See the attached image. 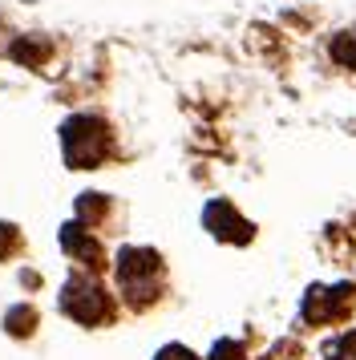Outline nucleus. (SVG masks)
I'll use <instances>...</instances> for the list:
<instances>
[{
  "mask_svg": "<svg viewBox=\"0 0 356 360\" xmlns=\"http://www.w3.org/2000/svg\"><path fill=\"white\" fill-rule=\"evenodd\" d=\"M32 324H37V311H32V308H25V304H20V308H13L8 316H4V328H8L13 336H29V332H32Z\"/></svg>",
  "mask_w": 356,
  "mask_h": 360,
  "instance_id": "7",
  "label": "nucleus"
},
{
  "mask_svg": "<svg viewBox=\"0 0 356 360\" xmlns=\"http://www.w3.org/2000/svg\"><path fill=\"white\" fill-rule=\"evenodd\" d=\"M61 247L73 259L85 263V267H101V247H97V239L81 227V223H69V227L61 231Z\"/></svg>",
  "mask_w": 356,
  "mask_h": 360,
  "instance_id": "6",
  "label": "nucleus"
},
{
  "mask_svg": "<svg viewBox=\"0 0 356 360\" xmlns=\"http://www.w3.org/2000/svg\"><path fill=\"white\" fill-rule=\"evenodd\" d=\"M13 247H16V231L8 227V223H0V259H4Z\"/></svg>",
  "mask_w": 356,
  "mask_h": 360,
  "instance_id": "13",
  "label": "nucleus"
},
{
  "mask_svg": "<svg viewBox=\"0 0 356 360\" xmlns=\"http://www.w3.org/2000/svg\"><path fill=\"white\" fill-rule=\"evenodd\" d=\"M158 276H162V259L150 247H126L117 259V283L134 308H150L158 300Z\"/></svg>",
  "mask_w": 356,
  "mask_h": 360,
  "instance_id": "1",
  "label": "nucleus"
},
{
  "mask_svg": "<svg viewBox=\"0 0 356 360\" xmlns=\"http://www.w3.org/2000/svg\"><path fill=\"white\" fill-rule=\"evenodd\" d=\"M158 360H194V356L182 348V344H170V348H162L158 352Z\"/></svg>",
  "mask_w": 356,
  "mask_h": 360,
  "instance_id": "14",
  "label": "nucleus"
},
{
  "mask_svg": "<svg viewBox=\"0 0 356 360\" xmlns=\"http://www.w3.org/2000/svg\"><path fill=\"white\" fill-rule=\"evenodd\" d=\"M61 308L85 328L110 320V300H106V292L97 288L94 279H69L65 292H61Z\"/></svg>",
  "mask_w": 356,
  "mask_h": 360,
  "instance_id": "3",
  "label": "nucleus"
},
{
  "mask_svg": "<svg viewBox=\"0 0 356 360\" xmlns=\"http://www.w3.org/2000/svg\"><path fill=\"white\" fill-rule=\"evenodd\" d=\"M61 142H65L69 166H77V170L106 162V154H110V130L97 117H69L61 130Z\"/></svg>",
  "mask_w": 356,
  "mask_h": 360,
  "instance_id": "2",
  "label": "nucleus"
},
{
  "mask_svg": "<svg viewBox=\"0 0 356 360\" xmlns=\"http://www.w3.org/2000/svg\"><path fill=\"white\" fill-rule=\"evenodd\" d=\"M332 360H356V332H348V336H344V340L336 344Z\"/></svg>",
  "mask_w": 356,
  "mask_h": 360,
  "instance_id": "12",
  "label": "nucleus"
},
{
  "mask_svg": "<svg viewBox=\"0 0 356 360\" xmlns=\"http://www.w3.org/2000/svg\"><path fill=\"white\" fill-rule=\"evenodd\" d=\"M77 211H81V227H89L97 214H106V198H101V195H85Z\"/></svg>",
  "mask_w": 356,
  "mask_h": 360,
  "instance_id": "9",
  "label": "nucleus"
},
{
  "mask_svg": "<svg viewBox=\"0 0 356 360\" xmlns=\"http://www.w3.org/2000/svg\"><path fill=\"white\" fill-rule=\"evenodd\" d=\"M332 57H336L340 65L356 69V29H348V33H340L336 41H332Z\"/></svg>",
  "mask_w": 356,
  "mask_h": 360,
  "instance_id": "8",
  "label": "nucleus"
},
{
  "mask_svg": "<svg viewBox=\"0 0 356 360\" xmlns=\"http://www.w3.org/2000/svg\"><path fill=\"white\" fill-rule=\"evenodd\" d=\"M207 227L215 231L219 239H227V243H247V239H251V223H247L243 214H235L231 202H210L207 207Z\"/></svg>",
  "mask_w": 356,
  "mask_h": 360,
  "instance_id": "4",
  "label": "nucleus"
},
{
  "mask_svg": "<svg viewBox=\"0 0 356 360\" xmlns=\"http://www.w3.org/2000/svg\"><path fill=\"white\" fill-rule=\"evenodd\" d=\"M210 360H243V348L235 340H219L215 352H210Z\"/></svg>",
  "mask_w": 356,
  "mask_h": 360,
  "instance_id": "10",
  "label": "nucleus"
},
{
  "mask_svg": "<svg viewBox=\"0 0 356 360\" xmlns=\"http://www.w3.org/2000/svg\"><path fill=\"white\" fill-rule=\"evenodd\" d=\"M348 308V288H312L304 304V316L312 324H324V320H336Z\"/></svg>",
  "mask_w": 356,
  "mask_h": 360,
  "instance_id": "5",
  "label": "nucleus"
},
{
  "mask_svg": "<svg viewBox=\"0 0 356 360\" xmlns=\"http://www.w3.org/2000/svg\"><path fill=\"white\" fill-rule=\"evenodd\" d=\"M13 57L16 61H37V57H45V45H29V41H20V45H13Z\"/></svg>",
  "mask_w": 356,
  "mask_h": 360,
  "instance_id": "11",
  "label": "nucleus"
}]
</instances>
